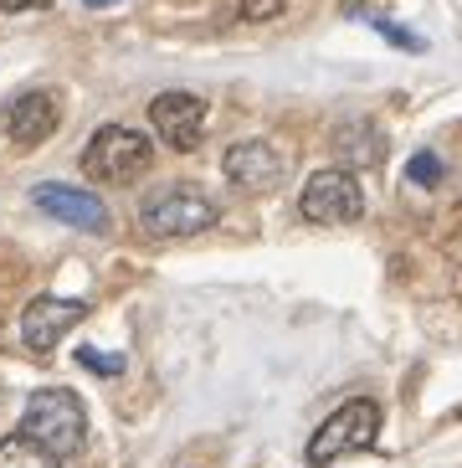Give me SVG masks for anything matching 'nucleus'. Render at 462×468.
I'll list each match as a JSON object with an SVG mask.
<instances>
[{"label":"nucleus","mask_w":462,"mask_h":468,"mask_svg":"<svg viewBox=\"0 0 462 468\" xmlns=\"http://www.w3.org/2000/svg\"><path fill=\"white\" fill-rule=\"evenodd\" d=\"M88 11H109V5H123V0H82Z\"/></svg>","instance_id":"a211bd4d"},{"label":"nucleus","mask_w":462,"mask_h":468,"mask_svg":"<svg viewBox=\"0 0 462 468\" xmlns=\"http://www.w3.org/2000/svg\"><path fill=\"white\" fill-rule=\"evenodd\" d=\"M154 160V144L139 129H123V124H103L88 150H82V176L88 180H103V186H129L134 176H144Z\"/></svg>","instance_id":"f03ea898"},{"label":"nucleus","mask_w":462,"mask_h":468,"mask_svg":"<svg viewBox=\"0 0 462 468\" xmlns=\"http://www.w3.org/2000/svg\"><path fill=\"white\" fill-rule=\"evenodd\" d=\"M299 211L309 221H324V227H344V221H360L365 191H360L354 170H319V176H309V186H303Z\"/></svg>","instance_id":"39448f33"},{"label":"nucleus","mask_w":462,"mask_h":468,"mask_svg":"<svg viewBox=\"0 0 462 468\" xmlns=\"http://www.w3.org/2000/svg\"><path fill=\"white\" fill-rule=\"evenodd\" d=\"M406 180L411 186H426V191H436V186H442V160H436L432 150H416L406 160Z\"/></svg>","instance_id":"ddd939ff"},{"label":"nucleus","mask_w":462,"mask_h":468,"mask_svg":"<svg viewBox=\"0 0 462 468\" xmlns=\"http://www.w3.org/2000/svg\"><path fill=\"white\" fill-rule=\"evenodd\" d=\"M221 170H226V180L247 196H268L288 180L283 150H272L268 139H242V144H231L226 160H221Z\"/></svg>","instance_id":"0eeeda50"},{"label":"nucleus","mask_w":462,"mask_h":468,"mask_svg":"<svg viewBox=\"0 0 462 468\" xmlns=\"http://www.w3.org/2000/svg\"><path fill=\"white\" fill-rule=\"evenodd\" d=\"M365 21H370V27H375V31H381V37H385V42H395V47H406V52H422V37H416V31H406V27H395V21H381V16H365Z\"/></svg>","instance_id":"4468645a"},{"label":"nucleus","mask_w":462,"mask_h":468,"mask_svg":"<svg viewBox=\"0 0 462 468\" xmlns=\"http://www.w3.org/2000/svg\"><path fill=\"white\" fill-rule=\"evenodd\" d=\"M211 221H216V207H211L201 191H191V186H170V191L150 196V201L139 207V227L150 237H195V232H205Z\"/></svg>","instance_id":"20e7f679"},{"label":"nucleus","mask_w":462,"mask_h":468,"mask_svg":"<svg viewBox=\"0 0 462 468\" xmlns=\"http://www.w3.org/2000/svg\"><path fill=\"white\" fill-rule=\"evenodd\" d=\"M78 360L88 371H103V376H119L123 371V356H98V350H78Z\"/></svg>","instance_id":"dca6fc26"},{"label":"nucleus","mask_w":462,"mask_h":468,"mask_svg":"<svg viewBox=\"0 0 462 468\" xmlns=\"http://www.w3.org/2000/svg\"><path fill=\"white\" fill-rule=\"evenodd\" d=\"M231 11H236V21H272V16H283V0H231Z\"/></svg>","instance_id":"2eb2a0df"},{"label":"nucleus","mask_w":462,"mask_h":468,"mask_svg":"<svg viewBox=\"0 0 462 468\" xmlns=\"http://www.w3.org/2000/svg\"><path fill=\"white\" fill-rule=\"evenodd\" d=\"M205 119H211V109H205L201 93H185V88H175V93H160L150 103V124L154 134L170 144V150H195L205 139Z\"/></svg>","instance_id":"423d86ee"},{"label":"nucleus","mask_w":462,"mask_h":468,"mask_svg":"<svg viewBox=\"0 0 462 468\" xmlns=\"http://www.w3.org/2000/svg\"><path fill=\"white\" fill-rule=\"evenodd\" d=\"M0 468H62V458L37 448L26 432H11V438H0Z\"/></svg>","instance_id":"f8f14e48"},{"label":"nucleus","mask_w":462,"mask_h":468,"mask_svg":"<svg viewBox=\"0 0 462 468\" xmlns=\"http://www.w3.org/2000/svg\"><path fill=\"white\" fill-rule=\"evenodd\" d=\"M88 314V303L82 299H57V293H41V299L26 303V314H21V345H26L31 356H52L62 335L72 324H82Z\"/></svg>","instance_id":"6e6552de"},{"label":"nucleus","mask_w":462,"mask_h":468,"mask_svg":"<svg viewBox=\"0 0 462 468\" xmlns=\"http://www.w3.org/2000/svg\"><path fill=\"white\" fill-rule=\"evenodd\" d=\"M5 11H41V5H52V0H0Z\"/></svg>","instance_id":"f3484780"},{"label":"nucleus","mask_w":462,"mask_h":468,"mask_svg":"<svg viewBox=\"0 0 462 468\" xmlns=\"http://www.w3.org/2000/svg\"><path fill=\"white\" fill-rule=\"evenodd\" d=\"M5 134H11V144H21V150H37V144H47V139L57 134V124H62V103H57L52 88H31V93H16L11 103H5Z\"/></svg>","instance_id":"1a4fd4ad"},{"label":"nucleus","mask_w":462,"mask_h":468,"mask_svg":"<svg viewBox=\"0 0 462 468\" xmlns=\"http://www.w3.org/2000/svg\"><path fill=\"white\" fill-rule=\"evenodd\" d=\"M21 432H26L37 448H47L52 458H72L82 453V442H88V412H82V401L62 386H41L31 391L26 412H21Z\"/></svg>","instance_id":"f257e3e1"},{"label":"nucleus","mask_w":462,"mask_h":468,"mask_svg":"<svg viewBox=\"0 0 462 468\" xmlns=\"http://www.w3.org/2000/svg\"><path fill=\"white\" fill-rule=\"evenodd\" d=\"M334 150H340V160H350V170H360L385 160V139L370 119H350V124L334 129Z\"/></svg>","instance_id":"9b49d317"},{"label":"nucleus","mask_w":462,"mask_h":468,"mask_svg":"<svg viewBox=\"0 0 462 468\" xmlns=\"http://www.w3.org/2000/svg\"><path fill=\"white\" fill-rule=\"evenodd\" d=\"M375 438H381V407L370 397H354L309 438V463L324 468L344 453H365V448H375Z\"/></svg>","instance_id":"7ed1b4c3"},{"label":"nucleus","mask_w":462,"mask_h":468,"mask_svg":"<svg viewBox=\"0 0 462 468\" xmlns=\"http://www.w3.org/2000/svg\"><path fill=\"white\" fill-rule=\"evenodd\" d=\"M37 211H47L62 227H78V232H109V207L98 201L93 191H78V186H62V180H41L31 191Z\"/></svg>","instance_id":"9d476101"}]
</instances>
